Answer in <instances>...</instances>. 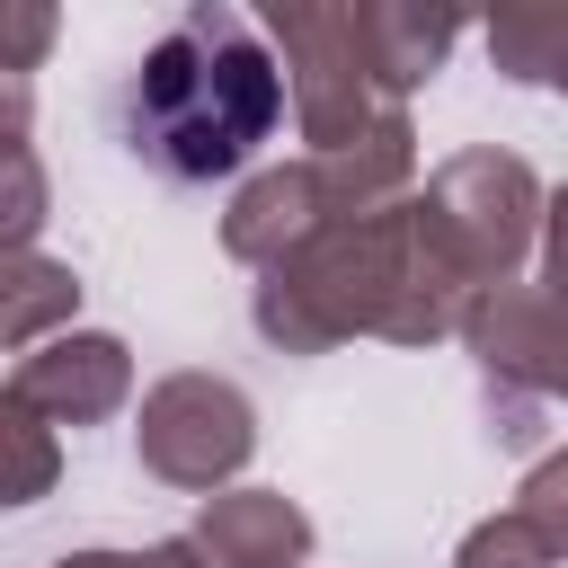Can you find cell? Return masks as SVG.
Returning a JSON list of instances; mask_svg holds the SVG:
<instances>
[{
	"instance_id": "6da1fadb",
	"label": "cell",
	"mask_w": 568,
	"mask_h": 568,
	"mask_svg": "<svg viewBox=\"0 0 568 568\" xmlns=\"http://www.w3.org/2000/svg\"><path fill=\"white\" fill-rule=\"evenodd\" d=\"M470 284L444 266V248L426 240L417 195H390L373 213L328 222L320 240H302L284 266H266L248 320L266 346L284 355H328L346 337H390V346H435L453 337Z\"/></svg>"
},
{
	"instance_id": "7a4b0ae2",
	"label": "cell",
	"mask_w": 568,
	"mask_h": 568,
	"mask_svg": "<svg viewBox=\"0 0 568 568\" xmlns=\"http://www.w3.org/2000/svg\"><path fill=\"white\" fill-rule=\"evenodd\" d=\"M275 124H284V71L266 36L222 0L186 9L124 80V142L142 169L178 186L231 178Z\"/></svg>"
},
{
	"instance_id": "3957f363",
	"label": "cell",
	"mask_w": 568,
	"mask_h": 568,
	"mask_svg": "<svg viewBox=\"0 0 568 568\" xmlns=\"http://www.w3.org/2000/svg\"><path fill=\"white\" fill-rule=\"evenodd\" d=\"M408 195H417V213H426V240L444 248V266H453L470 293L515 284L524 257H532V240H541V213H550L532 160H515V151H497V142L435 160V178L408 186Z\"/></svg>"
},
{
	"instance_id": "277c9868",
	"label": "cell",
	"mask_w": 568,
	"mask_h": 568,
	"mask_svg": "<svg viewBox=\"0 0 568 568\" xmlns=\"http://www.w3.org/2000/svg\"><path fill=\"white\" fill-rule=\"evenodd\" d=\"M266 53L284 71V106H293V133L311 151H346L355 133H373L390 106L373 98L364 62H355V27H346V0H275L266 9Z\"/></svg>"
},
{
	"instance_id": "5b68a950",
	"label": "cell",
	"mask_w": 568,
	"mask_h": 568,
	"mask_svg": "<svg viewBox=\"0 0 568 568\" xmlns=\"http://www.w3.org/2000/svg\"><path fill=\"white\" fill-rule=\"evenodd\" d=\"M133 453H142V470H151L160 488L213 497V488H231V479L248 470V453H257V408H248V390L222 382V373H169V382H151L142 408H133Z\"/></svg>"
},
{
	"instance_id": "8992f818",
	"label": "cell",
	"mask_w": 568,
	"mask_h": 568,
	"mask_svg": "<svg viewBox=\"0 0 568 568\" xmlns=\"http://www.w3.org/2000/svg\"><path fill=\"white\" fill-rule=\"evenodd\" d=\"M453 337L470 346V364L488 373V390H524V399H559L568 390V328H559V293L550 284H488L462 302Z\"/></svg>"
},
{
	"instance_id": "52a82bcc",
	"label": "cell",
	"mask_w": 568,
	"mask_h": 568,
	"mask_svg": "<svg viewBox=\"0 0 568 568\" xmlns=\"http://www.w3.org/2000/svg\"><path fill=\"white\" fill-rule=\"evenodd\" d=\"M355 204L337 195V178H328V160H275V169H257V178H240V195L222 204V248L240 257V266H284L302 240H320L328 222H346Z\"/></svg>"
},
{
	"instance_id": "ba28073f",
	"label": "cell",
	"mask_w": 568,
	"mask_h": 568,
	"mask_svg": "<svg viewBox=\"0 0 568 568\" xmlns=\"http://www.w3.org/2000/svg\"><path fill=\"white\" fill-rule=\"evenodd\" d=\"M9 399H27L44 426H98L133 399V346L115 328H53L44 346L18 355Z\"/></svg>"
},
{
	"instance_id": "9c48e42d",
	"label": "cell",
	"mask_w": 568,
	"mask_h": 568,
	"mask_svg": "<svg viewBox=\"0 0 568 568\" xmlns=\"http://www.w3.org/2000/svg\"><path fill=\"white\" fill-rule=\"evenodd\" d=\"M186 550L204 568H302L311 559V515L284 488H213L186 524Z\"/></svg>"
},
{
	"instance_id": "30bf717a",
	"label": "cell",
	"mask_w": 568,
	"mask_h": 568,
	"mask_svg": "<svg viewBox=\"0 0 568 568\" xmlns=\"http://www.w3.org/2000/svg\"><path fill=\"white\" fill-rule=\"evenodd\" d=\"M346 27H355V62H364V80H373L382 106H408L444 71V53L462 44V18L399 9V0H346Z\"/></svg>"
},
{
	"instance_id": "8fae6325",
	"label": "cell",
	"mask_w": 568,
	"mask_h": 568,
	"mask_svg": "<svg viewBox=\"0 0 568 568\" xmlns=\"http://www.w3.org/2000/svg\"><path fill=\"white\" fill-rule=\"evenodd\" d=\"M71 320H80V275L44 248H9L0 257V346H44Z\"/></svg>"
},
{
	"instance_id": "7c38bea8",
	"label": "cell",
	"mask_w": 568,
	"mask_h": 568,
	"mask_svg": "<svg viewBox=\"0 0 568 568\" xmlns=\"http://www.w3.org/2000/svg\"><path fill=\"white\" fill-rule=\"evenodd\" d=\"M53 479H62V435L27 399H9V382H0V515L53 497Z\"/></svg>"
},
{
	"instance_id": "4fadbf2b",
	"label": "cell",
	"mask_w": 568,
	"mask_h": 568,
	"mask_svg": "<svg viewBox=\"0 0 568 568\" xmlns=\"http://www.w3.org/2000/svg\"><path fill=\"white\" fill-rule=\"evenodd\" d=\"M44 213H53L44 160H36V151H0V257H9V248H36Z\"/></svg>"
},
{
	"instance_id": "5bb4252c",
	"label": "cell",
	"mask_w": 568,
	"mask_h": 568,
	"mask_svg": "<svg viewBox=\"0 0 568 568\" xmlns=\"http://www.w3.org/2000/svg\"><path fill=\"white\" fill-rule=\"evenodd\" d=\"M559 559H568V550H550V541L506 506V515H488V524L462 532V559H453V568H559Z\"/></svg>"
},
{
	"instance_id": "9a60e30c",
	"label": "cell",
	"mask_w": 568,
	"mask_h": 568,
	"mask_svg": "<svg viewBox=\"0 0 568 568\" xmlns=\"http://www.w3.org/2000/svg\"><path fill=\"white\" fill-rule=\"evenodd\" d=\"M53 36H62V18H53L44 0H0V71H9V80H27V71L53 53Z\"/></svg>"
},
{
	"instance_id": "2e32d148",
	"label": "cell",
	"mask_w": 568,
	"mask_h": 568,
	"mask_svg": "<svg viewBox=\"0 0 568 568\" xmlns=\"http://www.w3.org/2000/svg\"><path fill=\"white\" fill-rule=\"evenodd\" d=\"M488 44H497V62H506L515 80H559V27L497 18V27H488Z\"/></svg>"
},
{
	"instance_id": "e0dca14e",
	"label": "cell",
	"mask_w": 568,
	"mask_h": 568,
	"mask_svg": "<svg viewBox=\"0 0 568 568\" xmlns=\"http://www.w3.org/2000/svg\"><path fill=\"white\" fill-rule=\"evenodd\" d=\"M515 515H524V524H532L550 550H568V462H559V453H550V462L524 479V506H515Z\"/></svg>"
},
{
	"instance_id": "ac0fdd59",
	"label": "cell",
	"mask_w": 568,
	"mask_h": 568,
	"mask_svg": "<svg viewBox=\"0 0 568 568\" xmlns=\"http://www.w3.org/2000/svg\"><path fill=\"white\" fill-rule=\"evenodd\" d=\"M53 568H204V559L186 550V532H169V541H151V550H62Z\"/></svg>"
},
{
	"instance_id": "d6986e66",
	"label": "cell",
	"mask_w": 568,
	"mask_h": 568,
	"mask_svg": "<svg viewBox=\"0 0 568 568\" xmlns=\"http://www.w3.org/2000/svg\"><path fill=\"white\" fill-rule=\"evenodd\" d=\"M27 133H36V80L0 71V151H27Z\"/></svg>"
}]
</instances>
